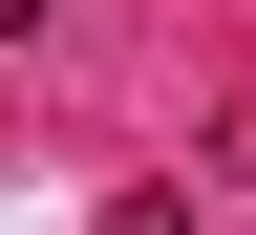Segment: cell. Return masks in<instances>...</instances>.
<instances>
[{
    "instance_id": "obj_1",
    "label": "cell",
    "mask_w": 256,
    "mask_h": 235,
    "mask_svg": "<svg viewBox=\"0 0 256 235\" xmlns=\"http://www.w3.org/2000/svg\"><path fill=\"white\" fill-rule=\"evenodd\" d=\"M22 22H43V0H0V43H22Z\"/></svg>"
}]
</instances>
